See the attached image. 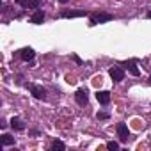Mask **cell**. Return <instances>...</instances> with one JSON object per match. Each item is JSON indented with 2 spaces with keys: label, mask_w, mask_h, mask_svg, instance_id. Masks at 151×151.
Segmentation results:
<instances>
[{
  "label": "cell",
  "mask_w": 151,
  "mask_h": 151,
  "mask_svg": "<svg viewBox=\"0 0 151 151\" xmlns=\"http://www.w3.org/2000/svg\"><path fill=\"white\" fill-rule=\"evenodd\" d=\"M112 18H114L112 14L98 11V13H93V14H91V25H96V23H105V22H110Z\"/></svg>",
  "instance_id": "cell-1"
},
{
  "label": "cell",
  "mask_w": 151,
  "mask_h": 151,
  "mask_svg": "<svg viewBox=\"0 0 151 151\" xmlns=\"http://www.w3.org/2000/svg\"><path fill=\"white\" fill-rule=\"evenodd\" d=\"M109 75H110V78H112L114 82H121V80L124 78V71H123V68H119V66L110 68V69H109Z\"/></svg>",
  "instance_id": "cell-2"
},
{
  "label": "cell",
  "mask_w": 151,
  "mask_h": 151,
  "mask_svg": "<svg viewBox=\"0 0 151 151\" xmlns=\"http://www.w3.org/2000/svg\"><path fill=\"white\" fill-rule=\"evenodd\" d=\"M29 89H30V93L34 94V98H37V100H45V98H46V91H45L41 86H34V84H30Z\"/></svg>",
  "instance_id": "cell-3"
},
{
  "label": "cell",
  "mask_w": 151,
  "mask_h": 151,
  "mask_svg": "<svg viewBox=\"0 0 151 151\" xmlns=\"http://www.w3.org/2000/svg\"><path fill=\"white\" fill-rule=\"evenodd\" d=\"M117 135H119V139L124 142V140H128V137H130V130H128V126L124 124V123H119L117 124Z\"/></svg>",
  "instance_id": "cell-4"
},
{
  "label": "cell",
  "mask_w": 151,
  "mask_h": 151,
  "mask_svg": "<svg viewBox=\"0 0 151 151\" xmlns=\"http://www.w3.org/2000/svg\"><path fill=\"white\" fill-rule=\"evenodd\" d=\"M89 13L86 11V9H82V11H64L60 16L62 18H82V16H87Z\"/></svg>",
  "instance_id": "cell-5"
},
{
  "label": "cell",
  "mask_w": 151,
  "mask_h": 151,
  "mask_svg": "<svg viewBox=\"0 0 151 151\" xmlns=\"http://www.w3.org/2000/svg\"><path fill=\"white\" fill-rule=\"evenodd\" d=\"M75 100H77L78 105H87V91L86 89H78L77 93H75Z\"/></svg>",
  "instance_id": "cell-6"
},
{
  "label": "cell",
  "mask_w": 151,
  "mask_h": 151,
  "mask_svg": "<svg viewBox=\"0 0 151 151\" xmlns=\"http://www.w3.org/2000/svg\"><path fill=\"white\" fill-rule=\"evenodd\" d=\"M34 55H36V53H34V50H32V48H23V50H20V57H22L23 60H27V62H29V60H32V59H34Z\"/></svg>",
  "instance_id": "cell-7"
},
{
  "label": "cell",
  "mask_w": 151,
  "mask_h": 151,
  "mask_svg": "<svg viewBox=\"0 0 151 151\" xmlns=\"http://www.w3.org/2000/svg\"><path fill=\"white\" fill-rule=\"evenodd\" d=\"M96 98H98V101H100L101 105H109V101H110V93H107V91H100V93L96 94Z\"/></svg>",
  "instance_id": "cell-8"
},
{
  "label": "cell",
  "mask_w": 151,
  "mask_h": 151,
  "mask_svg": "<svg viewBox=\"0 0 151 151\" xmlns=\"http://www.w3.org/2000/svg\"><path fill=\"white\" fill-rule=\"evenodd\" d=\"M43 20H45V13H43V11H39V9H37V11L32 14V18H30V22H32V23H37V25H39V23H43Z\"/></svg>",
  "instance_id": "cell-9"
},
{
  "label": "cell",
  "mask_w": 151,
  "mask_h": 151,
  "mask_svg": "<svg viewBox=\"0 0 151 151\" xmlns=\"http://www.w3.org/2000/svg\"><path fill=\"white\" fill-rule=\"evenodd\" d=\"M126 68H128V71L133 75V77H139V73H140V71H139V68L135 66V60H130V62H126Z\"/></svg>",
  "instance_id": "cell-10"
},
{
  "label": "cell",
  "mask_w": 151,
  "mask_h": 151,
  "mask_svg": "<svg viewBox=\"0 0 151 151\" xmlns=\"http://www.w3.org/2000/svg\"><path fill=\"white\" fill-rule=\"evenodd\" d=\"M11 126H13L14 130H25L23 121H22V119H18V117H13V119H11Z\"/></svg>",
  "instance_id": "cell-11"
},
{
  "label": "cell",
  "mask_w": 151,
  "mask_h": 151,
  "mask_svg": "<svg viewBox=\"0 0 151 151\" xmlns=\"http://www.w3.org/2000/svg\"><path fill=\"white\" fill-rule=\"evenodd\" d=\"M13 144H14V137L4 133V135H2V146H13Z\"/></svg>",
  "instance_id": "cell-12"
},
{
  "label": "cell",
  "mask_w": 151,
  "mask_h": 151,
  "mask_svg": "<svg viewBox=\"0 0 151 151\" xmlns=\"http://www.w3.org/2000/svg\"><path fill=\"white\" fill-rule=\"evenodd\" d=\"M52 149H53V151H64V149H66V146H64V142L55 140V142L52 144Z\"/></svg>",
  "instance_id": "cell-13"
},
{
  "label": "cell",
  "mask_w": 151,
  "mask_h": 151,
  "mask_svg": "<svg viewBox=\"0 0 151 151\" xmlns=\"http://www.w3.org/2000/svg\"><path fill=\"white\" fill-rule=\"evenodd\" d=\"M41 6V0H29V7L30 9H39Z\"/></svg>",
  "instance_id": "cell-14"
},
{
  "label": "cell",
  "mask_w": 151,
  "mask_h": 151,
  "mask_svg": "<svg viewBox=\"0 0 151 151\" xmlns=\"http://www.w3.org/2000/svg\"><path fill=\"white\" fill-rule=\"evenodd\" d=\"M107 149H110V151H117V149H119V144L114 142V140H110V142H107Z\"/></svg>",
  "instance_id": "cell-15"
},
{
  "label": "cell",
  "mask_w": 151,
  "mask_h": 151,
  "mask_svg": "<svg viewBox=\"0 0 151 151\" xmlns=\"http://www.w3.org/2000/svg\"><path fill=\"white\" fill-rule=\"evenodd\" d=\"M16 4H20L22 7H29V0H16Z\"/></svg>",
  "instance_id": "cell-16"
},
{
  "label": "cell",
  "mask_w": 151,
  "mask_h": 151,
  "mask_svg": "<svg viewBox=\"0 0 151 151\" xmlns=\"http://www.w3.org/2000/svg\"><path fill=\"white\" fill-rule=\"evenodd\" d=\"M98 119H109V112H98Z\"/></svg>",
  "instance_id": "cell-17"
},
{
  "label": "cell",
  "mask_w": 151,
  "mask_h": 151,
  "mask_svg": "<svg viewBox=\"0 0 151 151\" xmlns=\"http://www.w3.org/2000/svg\"><path fill=\"white\" fill-rule=\"evenodd\" d=\"M73 60H75V62H78V64H82V60H80L78 55H73Z\"/></svg>",
  "instance_id": "cell-18"
},
{
  "label": "cell",
  "mask_w": 151,
  "mask_h": 151,
  "mask_svg": "<svg viewBox=\"0 0 151 151\" xmlns=\"http://www.w3.org/2000/svg\"><path fill=\"white\" fill-rule=\"evenodd\" d=\"M59 2H62V4H66V2H68V0H59Z\"/></svg>",
  "instance_id": "cell-19"
},
{
  "label": "cell",
  "mask_w": 151,
  "mask_h": 151,
  "mask_svg": "<svg viewBox=\"0 0 151 151\" xmlns=\"http://www.w3.org/2000/svg\"><path fill=\"white\" fill-rule=\"evenodd\" d=\"M147 18H151V11H149V13H147Z\"/></svg>",
  "instance_id": "cell-20"
},
{
  "label": "cell",
  "mask_w": 151,
  "mask_h": 151,
  "mask_svg": "<svg viewBox=\"0 0 151 151\" xmlns=\"http://www.w3.org/2000/svg\"><path fill=\"white\" fill-rule=\"evenodd\" d=\"M149 80H151V77H149Z\"/></svg>",
  "instance_id": "cell-21"
}]
</instances>
